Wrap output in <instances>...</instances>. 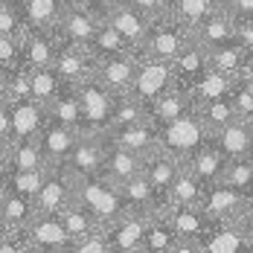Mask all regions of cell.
Instances as JSON below:
<instances>
[{
	"instance_id": "cell-1",
	"label": "cell",
	"mask_w": 253,
	"mask_h": 253,
	"mask_svg": "<svg viewBox=\"0 0 253 253\" xmlns=\"http://www.w3.org/2000/svg\"><path fill=\"white\" fill-rule=\"evenodd\" d=\"M73 201L79 207H84L102 227L111 224V221H117L120 215L128 212V204L123 198L120 183H114L111 177H105L102 172L84 175V177L73 175Z\"/></svg>"
},
{
	"instance_id": "cell-2",
	"label": "cell",
	"mask_w": 253,
	"mask_h": 253,
	"mask_svg": "<svg viewBox=\"0 0 253 253\" xmlns=\"http://www.w3.org/2000/svg\"><path fill=\"white\" fill-rule=\"evenodd\" d=\"M154 128H157V149L169 152L180 163H189L212 140V131L207 128L198 111H189V114L177 117L172 123H163V126Z\"/></svg>"
},
{
	"instance_id": "cell-3",
	"label": "cell",
	"mask_w": 253,
	"mask_h": 253,
	"mask_svg": "<svg viewBox=\"0 0 253 253\" xmlns=\"http://www.w3.org/2000/svg\"><path fill=\"white\" fill-rule=\"evenodd\" d=\"M192 38H195L192 29L183 24V21H177L172 12H163V15L152 18L149 32H146V41H143V47L137 50V55L175 61L177 55H180V50H183Z\"/></svg>"
},
{
	"instance_id": "cell-4",
	"label": "cell",
	"mask_w": 253,
	"mask_h": 253,
	"mask_svg": "<svg viewBox=\"0 0 253 253\" xmlns=\"http://www.w3.org/2000/svg\"><path fill=\"white\" fill-rule=\"evenodd\" d=\"M177 87V76H175V64L166 61V58H149V55H140V64H137V76H134V84H131V96L146 105L157 102L163 93L175 90Z\"/></svg>"
},
{
	"instance_id": "cell-5",
	"label": "cell",
	"mask_w": 253,
	"mask_h": 253,
	"mask_svg": "<svg viewBox=\"0 0 253 253\" xmlns=\"http://www.w3.org/2000/svg\"><path fill=\"white\" fill-rule=\"evenodd\" d=\"M79 87V102H82V134H105L111 128V114H114V99L105 84L96 79H84Z\"/></svg>"
},
{
	"instance_id": "cell-6",
	"label": "cell",
	"mask_w": 253,
	"mask_h": 253,
	"mask_svg": "<svg viewBox=\"0 0 253 253\" xmlns=\"http://www.w3.org/2000/svg\"><path fill=\"white\" fill-rule=\"evenodd\" d=\"M26 239L32 251H73L76 248L73 236L67 233L58 212H38L26 227Z\"/></svg>"
},
{
	"instance_id": "cell-7",
	"label": "cell",
	"mask_w": 253,
	"mask_h": 253,
	"mask_svg": "<svg viewBox=\"0 0 253 253\" xmlns=\"http://www.w3.org/2000/svg\"><path fill=\"white\" fill-rule=\"evenodd\" d=\"M105 21L126 38L128 47L134 52L143 47L146 32H149V24H152V18L143 15L137 6H131L128 0H111V3H108V12H105Z\"/></svg>"
},
{
	"instance_id": "cell-8",
	"label": "cell",
	"mask_w": 253,
	"mask_h": 253,
	"mask_svg": "<svg viewBox=\"0 0 253 253\" xmlns=\"http://www.w3.org/2000/svg\"><path fill=\"white\" fill-rule=\"evenodd\" d=\"M195 251H207V253H236V251H248V233L245 224L236 221H218L210 218L207 230L201 233V239L195 242Z\"/></svg>"
},
{
	"instance_id": "cell-9",
	"label": "cell",
	"mask_w": 253,
	"mask_h": 253,
	"mask_svg": "<svg viewBox=\"0 0 253 253\" xmlns=\"http://www.w3.org/2000/svg\"><path fill=\"white\" fill-rule=\"evenodd\" d=\"M58 35V32H55ZM58 55H55V70L58 76L64 79L67 84H82L84 79L93 76L96 70V55L87 50L84 44H73V41H64L58 38Z\"/></svg>"
},
{
	"instance_id": "cell-10",
	"label": "cell",
	"mask_w": 253,
	"mask_h": 253,
	"mask_svg": "<svg viewBox=\"0 0 253 253\" xmlns=\"http://www.w3.org/2000/svg\"><path fill=\"white\" fill-rule=\"evenodd\" d=\"M137 64H140L137 52H120L111 58H99L93 79L99 84H105L111 93H128L134 84V76H137Z\"/></svg>"
},
{
	"instance_id": "cell-11",
	"label": "cell",
	"mask_w": 253,
	"mask_h": 253,
	"mask_svg": "<svg viewBox=\"0 0 253 253\" xmlns=\"http://www.w3.org/2000/svg\"><path fill=\"white\" fill-rule=\"evenodd\" d=\"M201 207L210 218L236 221V218H242V212H245V195H242L239 189H233L230 183H224V180H215V183L204 186Z\"/></svg>"
},
{
	"instance_id": "cell-12",
	"label": "cell",
	"mask_w": 253,
	"mask_h": 253,
	"mask_svg": "<svg viewBox=\"0 0 253 253\" xmlns=\"http://www.w3.org/2000/svg\"><path fill=\"white\" fill-rule=\"evenodd\" d=\"M102 163H105V134H82L64 160V169L76 177H84L102 172Z\"/></svg>"
},
{
	"instance_id": "cell-13",
	"label": "cell",
	"mask_w": 253,
	"mask_h": 253,
	"mask_svg": "<svg viewBox=\"0 0 253 253\" xmlns=\"http://www.w3.org/2000/svg\"><path fill=\"white\" fill-rule=\"evenodd\" d=\"M163 215L177 230V236L186 242V251L195 253V242L201 239V233L210 224V215L204 212L201 204H169Z\"/></svg>"
},
{
	"instance_id": "cell-14",
	"label": "cell",
	"mask_w": 253,
	"mask_h": 253,
	"mask_svg": "<svg viewBox=\"0 0 253 253\" xmlns=\"http://www.w3.org/2000/svg\"><path fill=\"white\" fill-rule=\"evenodd\" d=\"M6 102H9V117H12V143L26 140V137H38L44 123H47V105H41L32 96L6 99Z\"/></svg>"
},
{
	"instance_id": "cell-15",
	"label": "cell",
	"mask_w": 253,
	"mask_h": 253,
	"mask_svg": "<svg viewBox=\"0 0 253 253\" xmlns=\"http://www.w3.org/2000/svg\"><path fill=\"white\" fill-rule=\"evenodd\" d=\"M79 137H82V131H76L70 126H61V123H55V120L47 117V123H44L41 134H38V146L44 152L47 166H64V160H67V154L73 152Z\"/></svg>"
},
{
	"instance_id": "cell-16",
	"label": "cell",
	"mask_w": 253,
	"mask_h": 253,
	"mask_svg": "<svg viewBox=\"0 0 253 253\" xmlns=\"http://www.w3.org/2000/svg\"><path fill=\"white\" fill-rule=\"evenodd\" d=\"M70 201H73V175L64 166H50V175L35 195V210L38 212H61Z\"/></svg>"
},
{
	"instance_id": "cell-17",
	"label": "cell",
	"mask_w": 253,
	"mask_h": 253,
	"mask_svg": "<svg viewBox=\"0 0 253 253\" xmlns=\"http://www.w3.org/2000/svg\"><path fill=\"white\" fill-rule=\"evenodd\" d=\"M146 224H149V215H140V212H131L120 215L117 221L105 224V236L111 242V251H131L140 253L143 251V236H146Z\"/></svg>"
},
{
	"instance_id": "cell-18",
	"label": "cell",
	"mask_w": 253,
	"mask_h": 253,
	"mask_svg": "<svg viewBox=\"0 0 253 253\" xmlns=\"http://www.w3.org/2000/svg\"><path fill=\"white\" fill-rule=\"evenodd\" d=\"M212 143L227 154L230 160L253 157V123L236 117L233 123L221 126L218 131H212Z\"/></svg>"
},
{
	"instance_id": "cell-19",
	"label": "cell",
	"mask_w": 253,
	"mask_h": 253,
	"mask_svg": "<svg viewBox=\"0 0 253 253\" xmlns=\"http://www.w3.org/2000/svg\"><path fill=\"white\" fill-rule=\"evenodd\" d=\"M172 64H175V76H177V87L180 90H192V84L212 67L210 50L204 47L201 41H195V38L180 50V55H177Z\"/></svg>"
},
{
	"instance_id": "cell-20",
	"label": "cell",
	"mask_w": 253,
	"mask_h": 253,
	"mask_svg": "<svg viewBox=\"0 0 253 253\" xmlns=\"http://www.w3.org/2000/svg\"><path fill=\"white\" fill-rule=\"evenodd\" d=\"M105 137H108L111 143L128 149V152L143 154V157L157 149V128H154V123L149 120V117L140 120V123H131V126L111 128V131H105Z\"/></svg>"
},
{
	"instance_id": "cell-21",
	"label": "cell",
	"mask_w": 253,
	"mask_h": 253,
	"mask_svg": "<svg viewBox=\"0 0 253 253\" xmlns=\"http://www.w3.org/2000/svg\"><path fill=\"white\" fill-rule=\"evenodd\" d=\"M102 175L111 177L114 183H126L131 177L143 175V154L128 152L123 146L111 143L105 137V163H102Z\"/></svg>"
},
{
	"instance_id": "cell-22",
	"label": "cell",
	"mask_w": 253,
	"mask_h": 253,
	"mask_svg": "<svg viewBox=\"0 0 253 253\" xmlns=\"http://www.w3.org/2000/svg\"><path fill=\"white\" fill-rule=\"evenodd\" d=\"M180 169H183V163L163 149H154L152 154L143 157V177L166 198H169V189H172L175 177L180 175Z\"/></svg>"
},
{
	"instance_id": "cell-23",
	"label": "cell",
	"mask_w": 253,
	"mask_h": 253,
	"mask_svg": "<svg viewBox=\"0 0 253 253\" xmlns=\"http://www.w3.org/2000/svg\"><path fill=\"white\" fill-rule=\"evenodd\" d=\"M143 251L152 253H189L186 251V242L177 236V230L169 224V218L160 212V215H149V224H146V236H143Z\"/></svg>"
},
{
	"instance_id": "cell-24",
	"label": "cell",
	"mask_w": 253,
	"mask_h": 253,
	"mask_svg": "<svg viewBox=\"0 0 253 253\" xmlns=\"http://www.w3.org/2000/svg\"><path fill=\"white\" fill-rule=\"evenodd\" d=\"M192 35H195V41H201L207 50H212L218 44L233 41V35H236V18L227 12V6H221L210 18H204L198 26H192Z\"/></svg>"
},
{
	"instance_id": "cell-25",
	"label": "cell",
	"mask_w": 253,
	"mask_h": 253,
	"mask_svg": "<svg viewBox=\"0 0 253 253\" xmlns=\"http://www.w3.org/2000/svg\"><path fill=\"white\" fill-rule=\"evenodd\" d=\"M99 15L96 12H87V9H64V15H61V24L55 26V32H58V38H64V41H73V44H90V38H93V32H96V26H99Z\"/></svg>"
},
{
	"instance_id": "cell-26",
	"label": "cell",
	"mask_w": 253,
	"mask_h": 253,
	"mask_svg": "<svg viewBox=\"0 0 253 253\" xmlns=\"http://www.w3.org/2000/svg\"><path fill=\"white\" fill-rule=\"evenodd\" d=\"M227 163H230V157L221 152L212 140H210L201 152L195 154L189 163H183V166L198 177V180H201V186H210V183H215V180H221V177H224Z\"/></svg>"
},
{
	"instance_id": "cell-27",
	"label": "cell",
	"mask_w": 253,
	"mask_h": 253,
	"mask_svg": "<svg viewBox=\"0 0 253 253\" xmlns=\"http://www.w3.org/2000/svg\"><path fill=\"white\" fill-rule=\"evenodd\" d=\"M189 111H195V102L189 96V90H169V93H163L157 102L149 105V120H152L154 126H163V123H172L177 117H183V114H189Z\"/></svg>"
},
{
	"instance_id": "cell-28",
	"label": "cell",
	"mask_w": 253,
	"mask_h": 253,
	"mask_svg": "<svg viewBox=\"0 0 253 253\" xmlns=\"http://www.w3.org/2000/svg\"><path fill=\"white\" fill-rule=\"evenodd\" d=\"M47 117L82 131V102H79V87L76 84H64L58 90V96L47 105Z\"/></svg>"
},
{
	"instance_id": "cell-29",
	"label": "cell",
	"mask_w": 253,
	"mask_h": 253,
	"mask_svg": "<svg viewBox=\"0 0 253 253\" xmlns=\"http://www.w3.org/2000/svg\"><path fill=\"white\" fill-rule=\"evenodd\" d=\"M24 21L32 29H55L64 15V0H21Z\"/></svg>"
},
{
	"instance_id": "cell-30",
	"label": "cell",
	"mask_w": 253,
	"mask_h": 253,
	"mask_svg": "<svg viewBox=\"0 0 253 253\" xmlns=\"http://www.w3.org/2000/svg\"><path fill=\"white\" fill-rule=\"evenodd\" d=\"M210 61H212V67H215V70L227 73L230 79H242V76H245V70L251 67V61H248L245 50L239 47L236 35H233V41H227V44L212 47V50H210Z\"/></svg>"
},
{
	"instance_id": "cell-31",
	"label": "cell",
	"mask_w": 253,
	"mask_h": 253,
	"mask_svg": "<svg viewBox=\"0 0 253 253\" xmlns=\"http://www.w3.org/2000/svg\"><path fill=\"white\" fill-rule=\"evenodd\" d=\"M12 163V172H21V169H38V166H47L44 152L38 146V137H26V140H15L6 146V166Z\"/></svg>"
},
{
	"instance_id": "cell-32",
	"label": "cell",
	"mask_w": 253,
	"mask_h": 253,
	"mask_svg": "<svg viewBox=\"0 0 253 253\" xmlns=\"http://www.w3.org/2000/svg\"><path fill=\"white\" fill-rule=\"evenodd\" d=\"M233 82H236V79H230L227 73H221V70L210 67V70H207V73H204L195 84H192L189 96H192V102H195V105L210 102V99H221V96H230Z\"/></svg>"
},
{
	"instance_id": "cell-33",
	"label": "cell",
	"mask_w": 253,
	"mask_h": 253,
	"mask_svg": "<svg viewBox=\"0 0 253 253\" xmlns=\"http://www.w3.org/2000/svg\"><path fill=\"white\" fill-rule=\"evenodd\" d=\"M0 215L6 218V224H9L12 230H26L29 221L38 215V210H35V201H32V198H26V195H21V192L9 189L6 201L0 204Z\"/></svg>"
},
{
	"instance_id": "cell-34",
	"label": "cell",
	"mask_w": 253,
	"mask_h": 253,
	"mask_svg": "<svg viewBox=\"0 0 253 253\" xmlns=\"http://www.w3.org/2000/svg\"><path fill=\"white\" fill-rule=\"evenodd\" d=\"M87 50L96 55V61H99V58H111V55H120V52H134L131 47H128L126 38H123L114 26L108 24L105 18H102L99 26H96V32H93V38H90Z\"/></svg>"
},
{
	"instance_id": "cell-35",
	"label": "cell",
	"mask_w": 253,
	"mask_h": 253,
	"mask_svg": "<svg viewBox=\"0 0 253 253\" xmlns=\"http://www.w3.org/2000/svg\"><path fill=\"white\" fill-rule=\"evenodd\" d=\"M64 84H67V82L58 76L55 64H52V67H32V70H29L32 99H38L41 105H50V102L58 96V90H61Z\"/></svg>"
},
{
	"instance_id": "cell-36",
	"label": "cell",
	"mask_w": 253,
	"mask_h": 253,
	"mask_svg": "<svg viewBox=\"0 0 253 253\" xmlns=\"http://www.w3.org/2000/svg\"><path fill=\"white\" fill-rule=\"evenodd\" d=\"M221 6H224V0H169V12L177 21H183L189 29L198 26L204 18H210Z\"/></svg>"
},
{
	"instance_id": "cell-37",
	"label": "cell",
	"mask_w": 253,
	"mask_h": 253,
	"mask_svg": "<svg viewBox=\"0 0 253 253\" xmlns=\"http://www.w3.org/2000/svg\"><path fill=\"white\" fill-rule=\"evenodd\" d=\"M149 117V111H146V105L137 99V96H131V93H117V99H114V114H111V128H123V126H131V123H140V120H146ZM108 128V131H111Z\"/></svg>"
},
{
	"instance_id": "cell-38",
	"label": "cell",
	"mask_w": 253,
	"mask_h": 253,
	"mask_svg": "<svg viewBox=\"0 0 253 253\" xmlns=\"http://www.w3.org/2000/svg\"><path fill=\"white\" fill-rule=\"evenodd\" d=\"M58 215H61V221H64L67 233L73 236V242L102 227L99 221H96V218H93V215H90V212H87L84 207H79L76 201H70L67 207H64V210H61V212H58Z\"/></svg>"
},
{
	"instance_id": "cell-39",
	"label": "cell",
	"mask_w": 253,
	"mask_h": 253,
	"mask_svg": "<svg viewBox=\"0 0 253 253\" xmlns=\"http://www.w3.org/2000/svg\"><path fill=\"white\" fill-rule=\"evenodd\" d=\"M195 111L201 114V120L207 123L210 131H218L221 126H227V123H233V120L239 117V114H236V108H233V102H230V96L201 102V105H195Z\"/></svg>"
},
{
	"instance_id": "cell-40",
	"label": "cell",
	"mask_w": 253,
	"mask_h": 253,
	"mask_svg": "<svg viewBox=\"0 0 253 253\" xmlns=\"http://www.w3.org/2000/svg\"><path fill=\"white\" fill-rule=\"evenodd\" d=\"M201 195H204L201 180L183 166L180 175L175 177V183H172V189H169V204H201Z\"/></svg>"
},
{
	"instance_id": "cell-41",
	"label": "cell",
	"mask_w": 253,
	"mask_h": 253,
	"mask_svg": "<svg viewBox=\"0 0 253 253\" xmlns=\"http://www.w3.org/2000/svg\"><path fill=\"white\" fill-rule=\"evenodd\" d=\"M47 175H50V166L21 169V172H12V175H9V186H12L15 192H21V195H26V198H32V201H35V195H38V189L44 186Z\"/></svg>"
},
{
	"instance_id": "cell-42",
	"label": "cell",
	"mask_w": 253,
	"mask_h": 253,
	"mask_svg": "<svg viewBox=\"0 0 253 253\" xmlns=\"http://www.w3.org/2000/svg\"><path fill=\"white\" fill-rule=\"evenodd\" d=\"M224 183H230L233 189H239L245 198L253 192V157H239V160H230L227 169H224Z\"/></svg>"
},
{
	"instance_id": "cell-43",
	"label": "cell",
	"mask_w": 253,
	"mask_h": 253,
	"mask_svg": "<svg viewBox=\"0 0 253 253\" xmlns=\"http://www.w3.org/2000/svg\"><path fill=\"white\" fill-rule=\"evenodd\" d=\"M230 102H233V108H236V114L242 120H251L253 123V87L251 84H245L242 79H236L233 87H230Z\"/></svg>"
},
{
	"instance_id": "cell-44",
	"label": "cell",
	"mask_w": 253,
	"mask_h": 253,
	"mask_svg": "<svg viewBox=\"0 0 253 253\" xmlns=\"http://www.w3.org/2000/svg\"><path fill=\"white\" fill-rule=\"evenodd\" d=\"M0 35H24V12L0 3Z\"/></svg>"
},
{
	"instance_id": "cell-45",
	"label": "cell",
	"mask_w": 253,
	"mask_h": 253,
	"mask_svg": "<svg viewBox=\"0 0 253 253\" xmlns=\"http://www.w3.org/2000/svg\"><path fill=\"white\" fill-rule=\"evenodd\" d=\"M21 61V35H0V70L15 67Z\"/></svg>"
},
{
	"instance_id": "cell-46",
	"label": "cell",
	"mask_w": 253,
	"mask_h": 253,
	"mask_svg": "<svg viewBox=\"0 0 253 253\" xmlns=\"http://www.w3.org/2000/svg\"><path fill=\"white\" fill-rule=\"evenodd\" d=\"M73 251L79 253H108L111 251V242H108V236H105V230H93V233H87V236H82L76 239V248Z\"/></svg>"
},
{
	"instance_id": "cell-47",
	"label": "cell",
	"mask_w": 253,
	"mask_h": 253,
	"mask_svg": "<svg viewBox=\"0 0 253 253\" xmlns=\"http://www.w3.org/2000/svg\"><path fill=\"white\" fill-rule=\"evenodd\" d=\"M236 41L253 64V18H236Z\"/></svg>"
},
{
	"instance_id": "cell-48",
	"label": "cell",
	"mask_w": 253,
	"mask_h": 253,
	"mask_svg": "<svg viewBox=\"0 0 253 253\" xmlns=\"http://www.w3.org/2000/svg\"><path fill=\"white\" fill-rule=\"evenodd\" d=\"M131 6H137L143 15H149V18H157V15H163V12H169V0H128Z\"/></svg>"
},
{
	"instance_id": "cell-49",
	"label": "cell",
	"mask_w": 253,
	"mask_h": 253,
	"mask_svg": "<svg viewBox=\"0 0 253 253\" xmlns=\"http://www.w3.org/2000/svg\"><path fill=\"white\" fill-rule=\"evenodd\" d=\"M108 3H111V0H64L67 9H87V12H96L99 18H105Z\"/></svg>"
},
{
	"instance_id": "cell-50",
	"label": "cell",
	"mask_w": 253,
	"mask_h": 253,
	"mask_svg": "<svg viewBox=\"0 0 253 253\" xmlns=\"http://www.w3.org/2000/svg\"><path fill=\"white\" fill-rule=\"evenodd\" d=\"M0 143H12V117H9V102L0 96Z\"/></svg>"
},
{
	"instance_id": "cell-51",
	"label": "cell",
	"mask_w": 253,
	"mask_h": 253,
	"mask_svg": "<svg viewBox=\"0 0 253 253\" xmlns=\"http://www.w3.org/2000/svg\"><path fill=\"white\" fill-rule=\"evenodd\" d=\"M233 18H253V0H224Z\"/></svg>"
},
{
	"instance_id": "cell-52",
	"label": "cell",
	"mask_w": 253,
	"mask_h": 253,
	"mask_svg": "<svg viewBox=\"0 0 253 253\" xmlns=\"http://www.w3.org/2000/svg\"><path fill=\"white\" fill-rule=\"evenodd\" d=\"M9 242H12V227H9L6 218L0 215V251H9Z\"/></svg>"
},
{
	"instance_id": "cell-53",
	"label": "cell",
	"mask_w": 253,
	"mask_h": 253,
	"mask_svg": "<svg viewBox=\"0 0 253 253\" xmlns=\"http://www.w3.org/2000/svg\"><path fill=\"white\" fill-rule=\"evenodd\" d=\"M239 221H242V224H253V192L245 198V212H242Z\"/></svg>"
},
{
	"instance_id": "cell-54",
	"label": "cell",
	"mask_w": 253,
	"mask_h": 253,
	"mask_svg": "<svg viewBox=\"0 0 253 253\" xmlns=\"http://www.w3.org/2000/svg\"><path fill=\"white\" fill-rule=\"evenodd\" d=\"M9 189H12V186H9V177H6L3 172H0V204L6 201V195H9Z\"/></svg>"
},
{
	"instance_id": "cell-55",
	"label": "cell",
	"mask_w": 253,
	"mask_h": 253,
	"mask_svg": "<svg viewBox=\"0 0 253 253\" xmlns=\"http://www.w3.org/2000/svg\"><path fill=\"white\" fill-rule=\"evenodd\" d=\"M242 82H245V84H251V87H253V64L248 67V70H245V76H242Z\"/></svg>"
},
{
	"instance_id": "cell-56",
	"label": "cell",
	"mask_w": 253,
	"mask_h": 253,
	"mask_svg": "<svg viewBox=\"0 0 253 253\" xmlns=\"http://www.w3.org/2000/svg\"><path fill=\"white\" fill-rule=\"evenodd\" d=\"M6 169V143H0V172Z\"/></svg>"
}]
</instances>
